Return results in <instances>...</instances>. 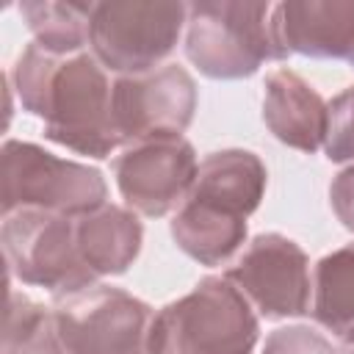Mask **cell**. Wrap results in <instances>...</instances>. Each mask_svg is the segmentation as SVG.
<instances>
[{
    "label": "cell",
    "instance_id": "277c9868",
    "mask_svg": "<svg viewBox=\"0 0 354 354\" xmlns=\"http://www.w3.org/2000/svg\"><path fill=\"white\" fill-rule=\"evenodd\" d=\"M271 8L263 0L188 3L185 58L210 80L252 77L266 61H277L268 25Z\"/></svg>",
    "mask_w": 354,
    "mask_h": 354
},
{
    "label": "cell",
    "instance_id": "ba28073f",
    "mask_svg": "<svg viewBox=\"0 0 354 354\" xmlns=\"http://www.w3.org/2000/svg\"><path fill=\"white\" fill-rule=\"evenodd\" d=\"M111 169L124 207L160 218L183 207L194 188L199 160L185 136H155L127 144Z\"/></svg>",
    "mask_w": 354,
    "mask_h": 354
},
{
    "label": "cell",
    "instance_id": "7c38bea8",
    "mask_svg": "<svg viewBox=\"0 0 354 354\" xmlns=\"http://www.w3.org/2000/svg\"><path fill=\"white\" fill-rule=\"evenodd\" d=\"M263 122L268 133L299 152L324 149L329 102L293 69H274L263 83Z\"/></svg>",
    "mask_w": 354,
    "mask_h": 354
},
{
    "label": "cell",
    "instance_id": "5bb4252c",
    "mask_svg": "<svg viewBox=\"0 0 354 354\" xmlns=\"http://www.w3.org/2000/svg\"><path fill=\"white\" fill-rule=\"evenodd\" d=\"M266 185L268 171L260 155H254L252 149H218L199 163L188 196L249 218L260 207Z\"/></svg>",
    "mask_w": 354,
    "mask_h": 354
},
{
    "label": "cell",
    "instance_id": "7a4b0ae2",
    "mask_svg": "<svg viewBox=\"0 0 354 354\" xmlns=\"http://www.w3.org/2000/svg\"><path fill=\"white\" fill-rule=\"evenodd\" d=\"M260 318L227 277H202L185 296L160 307L149 329V354H252Z\"/></svg>",
    "mask_w": 354,
    "mask_h": 354
},
{
    "label": "cell",
    "instance_id": "52a82bcc",
    "mask_svg": "<svg viewBox=\"0 0 354 354\" xmlns=\"http://www.w3.org/2000/svg\"><path fill=\"white\" fill-rule=\"evenodd\" d=\"M53 318L69 354H149L155 310L113 285H88L53 299Z\"/></svg>",
    "mask_w": 354,
    "mask_h": 354
},
{
    "label": "cell",
    "instance_id": "4fadbf2b",
    "mask_svg": "<svg viewBox=\"0 0 354 354\" xmlns=\"http://www.w3.org/2000/svg\"><path fill=\"white\" fill-rule=\"evenodd\" d=\"M75 241L83 263L97 277H119L141 254L144 224L130 207L108 202L75 218Z\"/></svg>",
    "mask_w": 354,
    "mask_h": 354
},
{
    "label": "cell",
    "instance_id": "ffe728a7",
    "mask_svg": "<svg viewBox=\"0 0 354 354\" xmlns=\"http://www.w3.org/2000/svg\"><path fill=\"white\" fill-rule=\"evenodd\" d=\"M260 354H337L326 335L313 326L293 324L268 332Z\"/></svg>",
    "mask_w": 354,
    "mask_h": 354
},
{
    "label": "cell",
    "instance_id": "ac0fdd59",
    "mask_svg": "<svg viewBox=\"0 0 354 354\" xmlns=\"http://www.w3.org/2000/svg\"><path fill=\"white\" fill-rule=\"evenodd\" d=\"M3 354H69L53 310L28 299L25 293H8L6 332H3Z\"/></svg>",
    "mask_w": 354,
    "mask_h": 354
},
{
    "label": "cell",
    "instance_id": "d6986e66",
    "mask_svg": "<svg viewBox=\"0 0 354 354\" xmlns=\"http://www.w3.org/2000/svg\"><path fill=\"white\" fill-rule=\"evenodd\" d=\"M324 155L332 163L354 166V86L329 100V122L324 138Z\"/></svg>",
    "mask_w": 354,
    "mask_h": 354
},
{
    "label": "cell",
    "instance_id": "44dd1931",
    "mask_svg": "<svg viewBox=\"0 0 354 354\" xmlns=\"http://www.w3.org/2000/svg\"><path fill=\"white\" fill-rule=\"evenodd\" d=\"M329 205L337 221L354 232V166L340 169L329 183Z\"/></svg>",
    "mask_w": 354,
    "mask_h": 354
},
{
    "label": "cell",
    "instance_id": "5b68a950",
    "mask_svg": "<svg viewBox=\"0 0 354 354\" xmlns=\"http://www.w3.org/2000/svg\"><path fill=\"white\" fill-rule=\"evenodd\" d=\"M188 25V3L180 0H105L94 3L88 50L119 75H144L174 53Z\"/></svg>",
    "mask_w": 354,
    "mask_h": 354
},
{
    "label": "cell",
    "instance_id": "9a60e30c",
    "mask_svg": "<svg viewBox=\"0 0 354 354\" xmlns=\"http://www.w3.org/2000/svg\"><path fill=\"white\" fill-rule=\"evenodd\" d=\"M171 241L199 266H224L246 243V218L218 205L188 196L169 224Z\"/></svg>",
    "mask_w": 354,
    "mask_h": 354
},
{
    "label": "cell",
    "instance_id": "30bf717a",
    "mask_svg": "<svg viewBox=\"0 0 354 354\" xmlns=\"http://www.w3.org/2000/svg\"><path fill=\"white\" fill-rule=\"evenodd\" d=\"M196 100V83L180 64H163L144 75H119L111 108L122 149L155 136H183L194 122Z\"/></svg>",
    "mask_w": 354,
    "mask_h": 354
},
{
    "label": "cell",
    "instance_id": "3957f363",
    "mask_svg": "<svg viewBox=\"0 0 354 354\" xmlns=\"http://www.w3.org/2000/svg\"><path fill=\"white\" fill-rule=\"evenodd\" d=\"M0 210H44L58 216H86L108 205V183L100 169L58 158L39 144L8 138L0 149Z\"/></svg>",
    "mask_w": 354,
    "mask_h": 354
},
{
    "label": "cell",
    "instance_id": "8fae6325",
    "mask_svg": "<svg viewBox=\"0 0 354 354\" xmlns=\"http://www.w3.org/2000/svg\"><path fill=\"white\" fill-rule=\"evenodd\" d=\"M268 25L277 61L304 55L354 66V0H285Z\"/></svg>",
    "mask_w": 354,
    "mask_h": 354
},
{
    "label": "cell",
    "instance_id": "2e32d148",
    "mask_svg": "<svg viewBox=\"0 0 354 354\" xmlns=\"http://www.w3.org/2000/svg\"><path fill=\"white\" fill-rule=\"evenodd\" d=\"M94 3L80 0H25L19 14L33 41L53 55H75L88 47V22Z\"/></svg>",
    "mask_w": 354,
    "mask_h": 354
},
{
    "label": "cell",
    "instance_id": "7402d4cb",
    "mask_svg": "<svg viewBox=\"0 0 354 354\" xmlns=\"http://www.w3.org/2000/svg\"><path fill=\"white\" fill-rule=\"evenodd\" d=\"M340 354H354V326L340 337Z\"/></svg>",
    "mask_w": 354,
    "mask_h": 354
},
{
    "label": "cell",
    "instance_id": "8992f818",
    "mask_svg": "<svg viewBox=\"0 0 354 354\" xmlns=\"http://www.w3.org/2000/svg\"><path fill=\"white\" fill-rule=\"evenodd\" d=\"M0 243L8 263V274L22 285H36L53 293V299L97 285V274L83 263L75 241V218L17 210L3 216Z\"/></svg>",
    "mask_w": 354,
    "mask_h": 354
},
{
    "label": "cell",
    "instance_id": "9c48e42d",
    "mask_svg": "<svg viewBox=\"0 0 354 354\" xmlns=\"http://www.w3.org/2000/svg\"><path fill=\"white\" fill-rule=\"evenodd\" d=\"M224 277L268 321L310 313V257L293 238L282 232L254 235Z\"/></svg>",
    "mask_w": 354,
    "mask_h": 354
},
{
    "label": "cell",
    "instance_id": "e0dca14e",
    "mask_svg": "<svg viewBox=\"0 0 354 354\" xmlns=\"http://www.w3.org/2000/svg\"><path fill=\"white\" fill-rule=\"evenodd\" d=\"M313 318L337 337L354 326V241L315 263Z\"/></svg>",
    "mask_w": 354,
    "mask_h": 354
},
{
    "label": "cell",
    "instance_id": "6da1fadb",
    "mask_svg": "<svg viewBox=\"0 0 354 354\" xmlns=\"http://www.w3.org/2000/svg\"><path fill=\"white\" fill-rule=\"evenodd\" d=\"M25 113L44 122V138L77 155L111 158L122 147L113 127V80L91 50L53 55L30 41L11 72Z\"/></svg>",
    "mask_w": 354,
    "mask_h": 354
}]
</instances>
